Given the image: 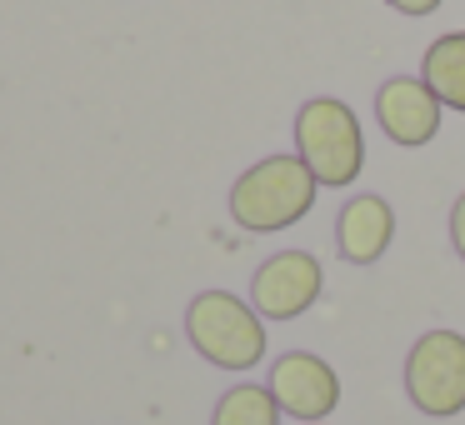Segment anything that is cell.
<instances>
[{
  "instance_id": "cell-1",
  "label": "cell",
  "mask_w": 465,
  "mask_h": 425,
  "mask_svg": "<svg viewBox=\"0 0 465 425\" xmlns=\"http://www.w3.org/2000/svg\"><path fill=\"white\" fill-rule=\"evenodd\" d=\"M315 191L321 185L301 155H265L231 185V221L251 235H275L311 215Z\"/></svg>"
},
{
  "instance_id": "cell-2",
  "label": "cell",
  "mask_w": 465,
  "mask_h": 425,
  "mask_svg": "<svg viewBox=\"0 0 465 425\" xmlns=\"http://www.w3.org/2000/svg\"><path fill=\"white\" fill-rule=\"evenodd\" d=\"M295 155L311 165L315 185H355L365 171V131L361 115L341 95H315L295 111Z\"/></svg>"
},
{
  "instance_id": "cell-3",
  "label": "cell",
  "mask_w": 465,
  "mask_h": 425,
  "mask_svg": "<svg viewBox=\"0 0 465 425\" xmlns=\"http://www.w3.org/2000/svg\"><path fill=\"white\" fill-rule=\"evenodd\" d=\"M185 335L191 345L221 371H251L265 355V321L251 301L231 291H201L185 311Z\"/></svg>"
},
{
  "instance_id": "cell-4",
  "label": "cell",
  "mask_w": 465,
  "mask_h": 425,
  "mask_svg": "<svg viewBox=\"0 0 465 425\" xmlns=\"http://www.w3.org/2000/svg\"><path fill=\"white\" fill-rule=\"evenodd\" d=\"M405 395L420 415H460L465 410V335L425 331L405 355Z\"/></svg>"
},
{
  "instance_id": "cell-5",
  "label": "cell",
  "mask_w": 465,
  "mask_h": 425,
  "mask_svg": "<svg viewBox=\"0 0 465 425\" xmlns=\"http://www.w3.org/2000/svg\"><path fill=\"white\" fill-rule=\"evenodd\" d=\"M325 271L311 251H281L251 275V305L261 321H295L321 301Z\"/></svg>"
},
{
  "instance_id": "cell-6",
  "label": "cell",
  "mask_w": 465,
  "mask_h": 425,
  "mask_svg": "<svg viewBox=\"0 0 465 425\" xmlns=\"http://www.w3.org/2000/svg\"><path fill=\"white\" fill-rule=\"evenodd\" d=\"M271 395L281 405V415H295L301 425H321L341 405V375L321 355L291 351L271 365Z\"/></svg>"
},
{
  "instance_id": "cell-7",
  "label": "cell",
  "mask_w": 465,
  "mask_h": 425,
  "mask_svg": "<svg viewBox=\"0 0 465 425\" xmlns=\"http://www.w3.org/2000/svg\"><path fill=\"white\" fill-rule=\"evenodd\" d=\"M440 95L420 75H391L375 91V121H381L385 141L405 145V151H420L440 135Z\"/></svg>"
},
{
  "instance_id": "cell-8",
  "label": "cell",
  "mask_w": 465,
  "mask_h": 425,
  "mask_svg": "<svg viewBox=\"0 0 465 425\" xmlns=\"http://www.w3.org/2000/svg\"><path fill=\"white\" fill-rule=\"evenodd\" d=\"M395 241V211L385 195H351L335 221V245L351 265H375Z\"/></svg>"
},
{
  "instance_id": "cell-9",
  "label": "cell",
  "mask_w": 465,
  "mask_h": 425,
  "mask_svg": "<svg viewBox=\"0 0 465 425\" xmlns=\"http://www.w3.org/2000/svg\"><path fill=\"white\" fill-rule=\"evenodd\" d=\"M420 81L440 95V105L465 115V31L435 35L425 61H420Z\"/></svg>"
},
{
  "instance_id": "cell-10",
  "label": "cell",
  "mask_w": 465,
  "mask_h": 425,
  "mask_svg": "<svg viewBox=\"0 0 465 425\" xmlns=\"http://www.w3.org/2000/svg\"><path fill=\"white\" fill-rule=\"evenodd\" d=\"M211 425H281V405H275L271 385H235L221 395Z\"/></svg>"
},
{
  "instance_id": "cell-11",
  "label": "cell",
  "mask_w": 465,
  "mask_h": 425,
  "mask_svg": "<svg viewBox=\"0 0 465 425\" xmlns=\"http://www.w3.org/2000/svg\"><path fill=\"white\" fill-rule=\"evenodd\" d=\"M450 241H455V255L465 261V191H460V201L450 205Z\"/></svg>"
},
{
  "instance_id": "cell-12",
  "label": "cell",
  "mask_w": 465,
  "mask_h": 425,
  "mask_svg": "<svg viewBox=\"0 0 465 425\" xmlns=\"http://www.w3.org/2000/svg\"><path fill=\"white\" fill-rule=\"evenodd\" d=\"M391 11H401V15H435L445 5V0H385Z\"/></svg>"
},
{
  "instance_id": "cell-13",
  "label": "cell",
  "mask_w": 465,
  "mask_h": 425,
  "mask_svg": "<svg viewBox=\"0 0 465 425\" xmlns=\"http://www.w3.org/2000/svg\"><path fill=\"white\" fill-rule=\"evenodd\" d=\"M321 425H325V420H321Z\"/></svg>"
}]
</instances>
